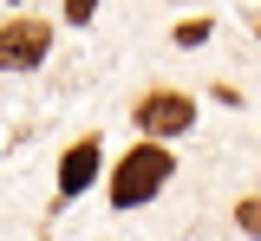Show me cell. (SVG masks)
<instances>
[{"label": "cell", "instance_id": "1", "mask_svg": "<svg viewBox=\"0 0 261 241\" xmlns=\"http://www.w3.org/2000/svg\"><path fill=\"white\" fill-rule=\"evenodd\" d=\"M170 170H176V157L163 143H137L124 163H118V176H111V208H144L170 183Z\"/></svg>", "mask_w": 261, "mask_h": 241}, {"label": "cell", "instance_id": "7", "mask_svg": "<svg viewBox=\"0 0 261 241\" xmlns=\"http://www.w3.org/2000/svg\"><path fill=\"white\" fill-rule=\"evenodd\" d=\"M92 13H98V0H65V20H72V26H85Z\"/></svg>", "mask_w": 261, "mask_h": 241}, {"label": "cell", "instance_id": "6", "mask_svg": "<svg viewBox=\"0 0 261 241\" xmlns=\"http://www.w3.org/2000/svg\"><path fill=\"white\" fill-rule=\"evenodd\" d=\"M202 39H209V20H183L176 26V46H202Z\"/></svg>", "mask_w": 261, "mask_h": 241}, {"label": "cell", "instance_id": "8", "mask_svg": "<svg viewBox=\"0 0 261 241\" xmlns=\"http://www.w3.org/2000/svg\"><path fill=\"white\" fill-rule=\"evenodd\" d=\"M255 33H261V26H255Z\"/></svg>", "mask_w": 261, "mask_h": 241}, {"label": "cell", "instance_id": "3", "mask_svg": "<svg viewBox=\"0 0 261 241\" xmlns=\"http://www.w3.org/2000/svg\"><path fill=\"white\" fill-rule=\"evenodd\" d=\"M137 124L150 131V143L157 137H183V131L196 124V104L183 98V92H150V98L137 104Z\"/></svg>", "mask_w": 261, "mask_h": 241}, {"label": "cell", "instance_id": "4", "mask_svg": "<svg viewBox=\"0 0 261 241\" xmlns=\"http://www.w3.org/2000/svg\"><path fill=\"white\" fill-rule=\"evenodd\" d=\"M92 183H98V137H79L59 157V196H85Z\"/></svg>", "mask_w": 261, "mask_h": 241}, {"label": "cell", "instance_id": "5", "mask_svg": "<svg viewBox=\"0 0 261 241\" xmlns=\"http://www.w3.org/2000/svg\"><path fill=\"white\" fill-rule=\"evenodd\" d=\"M235 222H242V228H248V235L261 241V196H248V202L235 208Z\"/></svg>", "mask_w": 261, "mask_h": 241}, {"label": "cell", "instance_id": "2", "mask_svg": "<svg viewBox=\"0 0 261 241\" xmlns=\"http://www.w3.org/2000/svg\"><path fill=\"white\" fill-rule=\"evenodd\" d=\"M46 46H53V26H46V20H33V13L7 20V26H0V72H33L46 59Z\"/></svg>", "mask_w": 261, "mask_h": 241}]
</instances>
